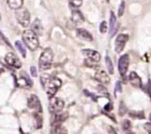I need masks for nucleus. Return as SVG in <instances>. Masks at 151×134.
<instances>
[{
	"instance_id": "f257e3e1",
	"label": "nucleus",
	"mask_w": 151,
	"mask_h": 134,
	"mask_svg": "<svg viewBox=\"0 0 151 134\" xmlns=\"http://www.w3.org/2000/svg\"><path fill=\"white\" fill-rule=\"evenodd\" d=\"M41 82L50 97H52L61 85V80L58 77L46 78L44 81L41 80Z\"/></svg>"
},
{
	"instance_id": "f03ea898",
	"label": "nucleus",
	"mask_w": 151,
	"mask_h": 134,
	"mask_svg": "<svg viewBox=\"0 0 151 134\" xmlns=\"http://www.w3.org/2000/svg\"><path fill=\"white\" fill-rule=\"evenodd\" d=\"M22 39L25 45L30 50H35L39 45L38 37L32 29H26L22 34Z\"/></svg>"
},
{
	"instance_id": "7ed1b4c3",
	"label": "nucleus",
	"mask_w": 151,
	"mask_h": 134,
	"mask_svg": "<svg viewBox=\"0 0 151 134\" xmlns=\"http://www.w3.org/2000/svg\"><path fill=\"white\" fill-rule=\"evenodd\" d=\"M53 60V52L51 49L47 48L44 50L39 58V68L41 70L50 69Z\"/></svg>"
},
{
	"instance_id": "20e7f679",
	"label": "nucleus",
	"mask_w": 151,
	"mask_h": 134,
	"mask_svg": "<svg viewBox=\"0 0 151 134\" xmlns=\"http://www.w3.org/2000/svg\"><path fill=\"white\" fill-rule=\"evenodd\" d=\"M16 17L18 21L22 26L27 27L29 24L30 21V16L29 13L27 9L20 8L17 10L16 13Z\"/></svg>"
},
{
	"instance_id": "39448f33",
	"label": "nucleus",
	"mask_w": 151,
	"mask_h": 134,
	"mask_svg": "<svg viewBox=\"0 0 151 134\" xmlns=\"http://www.w3.org/2000/svg\"><path fill=\"white\" fill-rule=\"evenodd\" d=\"M129 39V36L126 34H119L115 41V51L117 53H120L125 48L127 41Z\"/></svg>"
},
{
	"instance_id": "423d86ee",
	"label": "nucleus",
	"mask_w": 151,
	"mask_h": 134,
	"mask_svg": "<svg viewBox=\"0 0 151 134\" xmlns=\"http://www.w3.org/2000/svg\"><path fill=\"white\" fill-rule=\"evenodd\" d=\"M64 102L60 98H52L50 103V110L52 113H58L63 110Z\"/></svg>"
},
{
	"instance_id": "0eeeda50",
	"label": "nucleus",
	"mask_w": 151,
	"mask_h": 134,
	"mask_svg": "<svg viewBox=\"0 0 151 134\" xmlns=\"http://www.w3.org/2000/svg\"><path fill=\"white\" fill-rule=\"evenodd\" d=\"M128 66H129V56L128 54H125L121 56L119 60V64H118L119 72L122 76H125L126 75Z\"/></svg>"
},
{
	"instance_id": "6e6552de",
	"label": "nucleus",
	"mask_w": 151,
	"mask_h": 134,
	"mask_svg": "<svg viewBox=\"0 0 151 134\" xmlns=\"http://www.w3.org/2000/svg\"><path fill=\"white\" fill-rule=\"evenodd\" d=\"M5 61L7 64L16 68V69H19L22 66V63H21L20 60L13 53L10 52L7 54V55L5 56Z\"/></svg>"
},
{
	"instance_id": "1a4fd4ad",
	"label": "nucleus",
	"mask_w": 151,
	"mask_h": 134,
	"mask_svg": "<svg viewBox=\"0 0 151 134\" xmlns=\"http://www.w3.org/2000/svg\"><path fill=\"white\" fill-rule=\"evenodd\" d=\"M28 107L29 108L35 109L38 112L42 111V108H41V105L40 102V100L38 97L35 95H31L30 97L28 100Z\"/></svg>"
},
{
	"instance_id": "9d476101",
	"label": "nucleus",
	"mask_w": 151,
	"mask_h": 134,
	"mask_svg": "<svg viewBox=\"0 0 151 134\" xmlns=\"http://www.w3.org/2000/svg\"><path fill=\"white\" fill-rule=\"evenodd\" d=\"M82 53L91 60L94 62H98L101 59V55L98 52L95 50L89 49H86L82 50Z\"/></svg>"
},
{
	"instance_id": "9b49d317",
	"label": "nucleus",
	"mask_w": 151,
	"mask_h": 134,
	"mask_svg": "<svg viewBox=\"0 0 151 134\" xmlns=\"http://www.w3.org/2000/svg\"><path fill=\"white\" fill-rule=\"evenodd\" d=\"M109 24H110V32L109 33H110L111 36H113L117 32V29L119 28V24H116V17L113 11L111 12Z\"/></svg>"
},
{
	"instance_id": "f8f14e48",
	"label": "nucleus",
	"mask_w": 151,
	"mask_h": 134,
	"mask_svg": "<svg viewBox=\"0 0 151 134\" xmlns=\"http://www.w3.org/2000/svg\"><path fill=\"white\" fill-rule=\"evenodd\" d=\"M129 81L133 86L136 88H141L142 83L140 77L135 72H131L129 75Z\"/></svg>"
},
{
	"instance_id": "ddd939ff",
	"label": "nucleus",
	"mask_w": 151,
	"mask_h": 134,
	"mask_svg": "<svg viewBox=\"0 0 151 134\" xmlns=\"http://www.w3.org/2000/svg\"><path fill=\"white\" fill-rule=\"evenodd\" d=\"M94 77H95V79L97 80L102 82V83H109V81H110L109 76L107 75V73L103 70L98 71V72H96Z\"/></svg>"
},
{
	"instance_id": "4468645a",
	"label": "nucleus",
	"mask_w": 151,
	"mask_h": 134,
	"mask_svg": "<svg viewBox=\"0 0 151 134\" xmlns=\"http://www.w3.org/2000/svg\"><path fill=\"white\" fill-rule=\"evenodd\" d=\"M76 34L80 38H81V39H83L85 40V41H92V35L90 34V32H88V31L86 30V29H82V28L78 29L76 30Z\"/></svg>"
},
{
	"instance_id": "2eb2a0df",
	"label": "nucleus",
	"mask_w": 151,
	"mask_h": 134,
	"mask_svg": "<svg viewBox=\"0 0 151 134\" xmlns=\"http://www.w3.org/2000/svg\"><path fill=\"white\" fill-rule=\"evenodd\" d=\"M32 30L35 32L36 35H41L43 32V27L41 22L38 19H36L31 25Z\"/></svg>"
},
{
	"instance_id": "dca6fc26",
	"label": "nucleus",
	"mask_w": 151,
	"mask_h": 134,
	"mask_svg": "<svg viewBox=\"0 0 151 134\" xmlns=\"http://www.w3.org/2000/svg\"><path fill=\"white\" fill-rule=\"evenodd\" d=\"M72 21L75 24H81L83 22L84 17L79 10H73L72 13Z\"/></svg>"
},
{
	"instance_id": "f3484780",
	"label": "nucleus",
	"mask_w": 151,
	"mask_h": 134,
	"mask_svg": "<svg viewBox=\"0 0 151 134\" xmlns=\"http://www.w3.org/2000/svg\"><path fill=\"white\" fill-rule=\"evenodd\" d=\"M21 76H22V77L19 79V84H20L22 86H24V85H27V86L28 87L32 86V81H31L29 76H28L26 73H24V72H23L22 73H21Z\"/></svg>"
},
{
	"instance_id": "a211bd4d",
	"label": "nucleus",
	"mask_w": 151,
	"mask_h": 134,
	"mask_svg": "<svg viewBox=\"0 0 151 134\" xmlns=\"http://www.w3.org/2000/svg\"><path fill=\"white\" fill-rule=\"evenodd\" d=\"M7 1L10 8L16 10L22 8L24 3V0H7Z\"/></svg>"
},
{
	"instance_id": "6ab92c4d",
	"label": "nucleus",
	"mask_w": 151,
	"mask_h": 134,
	"mask_svg": "<svg viewBox=\"0 0 151 134\" xmlns=\"http://www.w3.org/2000/svg\"><path fill=\"white\" fill-rule=\"evenodd\" d=\"M129 116L134 119H145V114L143 111H131L129 113Z\"/></svg>"
},
{
	"instance_id": "aec40b11",
	"label": "nucleus",
	"mask_w": 151,
	"mask_h": 134,
	"mask_svg": "<svg viewBox=\"0 0 151 134\" xmlns=\"http://www.w3.org/2000/svg\"><path fill=\"white\" fill-rule=\"evenodd\" d=\"M15 45H16V48L18 49V50L19 51V52L21 53V54L23 55L24 57H26V49L24 48V45L22 44V43H21L19 41H16V43H15Z\"/></svg>"
},
{
	"instance_id": "412c9836",
	"label": "nucleus",
	"mask_w": 151,
	"mask_h": 134,
	"mask_svg": "<svg viewBox=\"0 0 151 134\" xmlns=\"http://www.w3.org/2000/svg\"><path fill=\"white\" fill-rule=\"evenodd\" d=\"M106 66H107V69L109 70V73L111 75H113L114 74V66H113V63H112L111 60L109 57H106Z\"/></svg>"
},
{
	"instance_id": "4be33fe9",
	"label": "nucleus",
	"mask_w": 151,
	"mask_h": 134,
	"mask_svg": "<svg viewBox=\"0 0 151 134\" xmlns=\"http://www.w3.org/2000/svg\"><path fill=\"white\" fill-rule=\"evenodd\" d=\"M127 112V107L125 105L123 102H121L120 105H119V116H123L125 115V113Z\"/></svg>"
},
{
	"instance_id": "5701e85b",
	"label": "nucleus",
	"mask_w": 151,
	"mask_h": 134,
	"mask_svg": "<svg viewBox=\"0 0 151 134\" xmlns=\"http://www.w3.org/2000/svg\"><path fill=\"white\" fill-rule=\"evenodd\" d=\"M125 1H122L119 7V10H118V16L121 17V16L123 15L124 12H125Z\"/></svg>"
},
{
	"instance_id": "b1692460",
	"label": "nucleus",
	"mask_w": 151,
	"mask_h": 134,
	"mask_svg": "<svg viewBox=\"0 0 151 134\" xmlns=\"http://www.w3.org/2000/svg\"><path fill=\"white\" fill-rule=\"evenodd\" d=\"M131 128V123L128 119H125L124 120L123 123H122V129L124 130H130V128Z\"/></svg>"
},
{
	"instance_id": "393cba45",
	"label": "nucleus",
	"mask_w": 151,
	"mask_h": 134,
	"mask_svg": "<svg viewBox=\"0 0 151 134\" xmlns=\"http://www.w3.org/2000/svg\"><path fill=\"white\" fill-rule=\"evenodd\" d=\"M107 23H106V21H103L100 25V32H101L102 33H105V32H106V31H107Z\"/></svg>"
},
{
	"instance_id": "a878e982",
	"label": "nucleus",
	"mask_w": 151,
	"mask_h": 134,
	"mask_svg": "<svg viewBox=\"0 0 151 134\" xmlns=\"http://www.w3.org/2000/svg\"><path fill=\"white\" fill-rule=\"evenodd\" d=\"M69 2L74 6V7H80L82 5L83 0H69Z\"/></svg>"
},
{
	"instance_id": "bb28decb",
	"label": "nucleus",
	"mask_w": 151,
	"mask_h": 134,
	"mask_svg": "<svg viewBox=\"0 0 151 134\" xmlns=\"http://www.w3.org/2000/svg\"><path fill=\"white\" fill-rule=\"evenodd\" d=\"M115 91H116V92H119V93H121L122 91V84H121L120 81H117V82H116V85H115Z\"/></svg>"
},
{
	"instance_id": "cd10ccee",
	"label": "nucleus",
	"mask_w": 151,
	"mask_h": 134,
	"mask_svg": "<svg viewBox=\"0 0 151 134\" xmlns=\"http://www.w3.org/2000/svg\"><path fill=\"white\" fill-rule=\"evenodd\" d=\"M144 128H145V129L146 130V131H147L149 134H151V123L150 122H147V123L145 124Z\"/></svg>"
},
{
	"instance_id": "c85d7f7f",
	"label": "nucleus",
	"mask_w": 151,
	"mask_h": 134,
	"mask_svg": "<svg viewBox=\"0 0 151 134\" xmlns=\"http://www.w3.org/2000/svg\"><path fill=\"white\" fill-rule=\"evenodd\" d=\"M30 72L32 77H37V71L36 68H35V66H31Z\"/></svg>"
},
{
	"instance_id": "c756f323",
	"label": "nucleus",
	"mask_w": 151,
	"mask_h": 134,
	"mask_svg": "<svg viewBox=\"0 0 151 134\" xmlns=\"http://www.w3.org/2000/svg\"><path fill=\"white\" fill-rule=\"evenodd\" d=\"M56 134H67V131L65 128H60L55 133Z\"/></svg>"
},
{
	"instance_id": "7c9ffc66",
	"label": "nucleus",
	"mask_w": 151,
	"mask_h": 134,
	"mask_svg": "<svg viewBox=\"0 0 151 134\" xmlns=\"http://www.w3.org/2000/svg\"><path fill=\"white\" fill-rule=\"evenodd\" d=\"M105 109L107 110H111L112 109V107H111V103H109L108 105H106V106H105Z\"/></svg>"
},
{
	"instance_id": "2f4dec72",
	"label": "nucleus",
	"mask_w": 151,
	"mask_h": 134,
	"mask_svg": "<svg viewBox=\"0 0 151 134\" xmlns=\"http://www.w3.org/2000/svg\"><path fill=\"white\" fill-rule=\"evenodd\" d=\"M126 134H135V133H132V132H130V133H126Z\"/></svg>"
},
{
	"instance_id": "473e14b6",
	"label": "nucleus",
	"mask_w": 151,
	"mask_h": 134,
	"mask_svg": "<svg viewBox=\"0 0 151 134\" xmlns=\"http://www.w3.org/2000/svg\"><path fill=\"white\" fill-rule=\"evenodd\" d=\"M107 1V2H109V0H106Z\"/></svg>"
},
{
	"instance_id": "72a5a7b5",
	"label": "nucleus",
	"mask_w": 151,
	"mask_h": 134,
	"mask_svg": "<svg viewBox=\"0 0 151 134\" xmlns=\"http://www.w3.org/2000/svg\"><path fill=\"white\" fill-rule=\"evenodd\" d=\"M0 20H1V16H0Z\"/></svg>"
}]
</instances>
